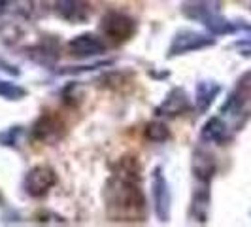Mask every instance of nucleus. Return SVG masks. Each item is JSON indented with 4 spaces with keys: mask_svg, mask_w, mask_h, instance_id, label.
<instances>
[{
    "mask_svg": "<svg viewBox=\"0 0 251 227\" xmlns=\"http://www.w3.org/2000/svg\"><path fill=\"white\" fill-rule=\"evenodd\" d=\"M215 44L214 34H206V32H199V30H191V28H181L177 30L170 48H168V57H177V55H185V53H193V51L206 50Z\"/></svg>",
    "mask_w": 251,
    "mask_h": 227,
    "instance_id": "20e7f679",
    "label": "nucleus"
},
{
    "mask_svg": "<svg viewBox=\"0 0 251 227\" xmlns=\"http://www.w3.org/2000/svg\"><path fill=\"white\" fill-rule=\"evenodd\" d=\"M102 38H108L113 44H123L136 34V21L123 12H106L99 25Z\"/></svg>",
    "mask_w": 251,
    "mask_h": 227,
    "instance_id": "7ed1b4c3",
    "label": "nucleus"
},
{
    "mask_svg": "<svg viewBox=\"0 0 251 227\" xmlns=\"http://www.w3.org/2000/svg\"><path fill=\"white\" fill-rule=\"evenodd\" d=\"M68 53L74 57V59H79V61H85V59H93V57H99L104 51L108 50L106 42L99 38L93 32H81L74 36L70 42H68Z\"/></svg>",
    "mask_w": 251,
    "mask_h": 227,
    "instance_id": "6e6552de",
    "label": "nucleus"
},
{
    "mask_svg": "<svg viewBox=\"0 0 251 227\" xmlns=\"http://www.w3.org/2000/svg\"><path fill=\"white\" fill-rule=\"evenodd\" d=\"M191 110V99L183 87L170 89V93L164 97V101L155 108L157 117H177L181 114Z\"/></svg>",
    "mask_w": 251,
    "mask_h": 227,
    "instance_id": "f8f14e48",
    "label": "nucleus"
},
{
    "mask_svg": "<svg viewBox=\"0 0 251 227\" xmlns=\"http://www.w3.org/2000/svg\"><path fill=\"white\" fill-rule=\"evenodd\" d=\"M57 184V172L50 165H34L26 170L23 178V189L28 197L40 199L50 193V189Z\"/></svg>",
    "mask_w": 251,
    "mask_h": 227,
    "instance_id": "423d86ee",
    "label": "nucleus"
},
{
    "mask_svg": "<svg viewBox=\"0 0 251 227\" xmlns=\"http://www.w3.org/2000/svg\"><path fill=\"white\" fill-rule=\"evenodd\" d=\"M146 137L151 142H164V140L170 139V129L164 121H151L150 125L146 127Z\"/></svg>",
    "mask_w": 251,
    "mask_h": 227,
    "instance_id": "a211bd4d",
    "label": "nucleus"
},
{
    "mask_svg": "<svg viewBox=\"0 0 251 227\" xmlns=\"http://www.w3.org/2000/svg\"><path fill=\"white\" fill-rule=\"evenodd\" d=\"M36 12L34 0H8V13H12L19 19L28 21Z\"/></svg>",
    "mask_w": 251,
    "mask_h": 227,
    "instance_id": "dca6fc26",
    "label": "nucleus"
},
{
    "mask_svg": "<svg viewBox=\"0 0 251 227\" xmlns=\"http://www.w3.org/2000/svg\"><path fill=\"white\" fill-rule=\"evenodd\" d=\"M0 97L6 101H21L26 97V89L8 80H0Z\"/></svg>",
    "mask_w": 251,
    "mask_h": 227,
    "instance_id": "f3484780",
    "label": "nucleus"
},
{
    "mask_svg": "<svg viewBox=\"0 0 251 227\" xmlns=\"http://www.w3.org/2000/svg\"><path fill=\"white\" fill-rule=\"evenodd\" d=\"M221 93V85L217 82H199L197 84V93H195V108L201 114H204L217 99Z\"/></svg>",
    "mask_w": 251,
    "mask_h": 227,
    "instance_id": "2eb2a0df",
    "label": "nucleus"
},
{
    "mask_svg": "<svg viewBox=\"0 0 251 227\" xmlns=\"http://www.w3.org/2000/svg\"><path fill=\"white\" fill-rule=\"evenodd\" d=\"M210 202H212V193H210V184H199L193 191L191 197V206H189V220L197 224H206L208 214H210Z\"/></svg>",
    "mask_w": 251,
    "mask_h": 227,
    "instance_id": "ddd939ff",
    "label": "nucleus"
},
{
    "mask_svg": "<svg viewBox=\"0 0 251 227\" xmlns=\"http://www.w3.org/2000/svg\"><path fill=\"white\" fill-rule=\"evenodd\" d=\"M219 112L232 119L234 131H240L244 127L251 115V74H246L242 80H238L236 87L230 91Z\"/></svg>",
    "mask_w": 251,
    "mask_h": 227,
    "instance_id": "f03ea898",
    "label": "nucleus"
},
{
    "mask_svg": "<svg viewBox=\"0 0 251 227\" xmlns=\"http://www.w3.org/2000/svg\"><path fill=\"white\" fill-rule=\"evenodd\" d=\"M21 133H23V127H19V125L8 127V129L0 131V144H2V146H6V148H13V146H17Z\"/></svg>",
    "mask_w": 251,
    "mask_h": 227,
    "instance_id": "6ab92c4d",
    "label": "nucleus"
},
{
    "mask_svg": "<svg viewBox=\"0 0 251 227\" xmlns=\"http://www.w3.org/2000/svg\"><path fill=\"white\" fill-rule=\"evenodd\" d=\"M102 199L106 214L117 224H136L146 216V195L142 189L140 174L123 167L119 172L108 178Z\"/></svg>",
    "mask_w": 251,
    "mask_h": 227,
    "instance_id": "f257e3e1",
    "label": "nucleus"
},
{
    "mask_svg": "<svg viewBox=\"0 0 251 227\" xmlns=\"http://www.w3.org/2000/svg\"><path fill=\"white\" fill-rule=\"evenodd\" d=\"M191 170H193V178H195L199 184H212L215 172H217L215 155L210 150L199 146L197 150L193 151Z\"/></svg>",
    "mask_w": 251,
    "mask_h": 227,
    "instance_id": "9d476101",
    "label": "nucleus"
},
{
    "mask_svg": "<svg viewBox=\"0 0 251 227\" xmlns=\"http://www.w3.org/2000/svg\"><path fill=\"white\" fill-rule=\"evenodd\" d=\"M32 137H34V140L44 142V144H55L64 137L63 121L55 115L42 114L32 125Z\"/></svg>",
    "mask_w": 251,
    "mask_h": 227,
    "instance_id": "9b49d317",
    "label": "nucleus"
},
{
    "mask_svg": "<svg viewBox=\"0 0 251 227\" xmlns=\"http://www.w3.org/2000/svg\"><path fill=\"white\" fill-rule=\"evenodd\" d=\"M55 13L72 25H81L93 15V6L89 0H55Z\"/></svg>",
    "mask_w": 251,
    "mask_h": 227,
    "instance_id": "1a4fd4ad",
    "label": "nucleus"
},
{
    "mask_svg": "<svg viewBox=\"0 0 251 227\" xmlns=\"http://www.w3.org/2000/svg\"><path fill=\"white\" fill-rule=\"evenodd\" d=\"M151 201H153V210L159 222L166 224L170 220V208H172V193L168 180L163 174L161 167H155L151 172Z\"/></svg>",
    "mask_w": 251,
    "mask_h": 227,
    "instance_id": "39448f33",
    "label": "nucleus"
},
{
    "mask_svg": "<svg viewBox=\"0 0 251 227\" xmlns=\"http://www.w3.org/2000/svg\"><path fill=\"white\" fill-rule=\"evenodd\" d=\"M6 13H8V0H0V23H4Z\"/></svg>",
    "mask_w": 251,
    "mask_h": 227,
    "instance_id": "412c9836",
    "label": "nucleus"
},
{
    "mask_svg": "<svg viewBox=\"0 0 251 227\" xmlns=\"http://www.w3.org/2000/svg\"><path fill=\"white\" fill-rule=\"evenodd\" d=\"M230 137H232L230 125L226 123L223 117H219V115L210 117L201 129V139L204 142H208V144H219V146H223L225 142L230 140Z\"/></svg>",
    "mask_w": 251,
    "mask_h": 227,
    "instance_id": "4468645a",
    "label": "nucleus"
},
{
    "mask_svg": "<svg viewBox=\"0 0 251 227\" xmlns=\"http://www.w3.org/2000/svg\"><path fill=\"white\" fill-rule=\"evenodd\" d=\"M234 48H238L242 55L250 57V55H251V36L244 38V40H238V42H234Z\"/></svg>",
    "mask_w": 251,
    "mask_h": 227,
    "instance_id": "aec40b11",
    "label": "nucleus"
},
{
    "mask_svg": "<svg viewBox=\"0 0 251 227\" xmlns=\"http://www.w3.org/2000/svg\"><path fill=\"white\" fill-rule=\"evenodd\" d=\"M221 8H223V0H183L179 6L181 13L187 19L199 21L204 27L221 15Z\"/></svg>",
    "mask_w": 251,
    "mask_h": 227,
    "instance_id": "0eeeda50",
    "label": "nucleus"
}]
</instances>
